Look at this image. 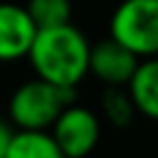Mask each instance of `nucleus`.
I'll list each match as a JSON object with an SVG mask.
<instances>
[{"label":"nucleus","instance_id":"obj_1","mask_svg":"<svg viewBox=\"0 0 158 158\" xmlns=\"http://www.w3.org/2000/svg\"><path fill=\"white\" fill-rule=\"evenodd\" d=\"M89 52L91 44L86 35L72 22H64L37 30L27 52V62L35 77L64 89H77L89 74Z\"/></svg>","mask_w":158,"mask_h":158},{"label":"nucleus","instance_id":"obj_2","mask_svg":"<svg viewBox=\"0 0 158 158\" xmlns=\"http://www.w3.org/2000/svg\"><path fill=\"white\" fill-rule=\"evenodd\" d=\"M72 101H74V89H64V86H57L47 79L35 77V79L22 81L10 94L7 118L15 128L49 131L54 118Z\"/></svg>","mask_w":158,"mask_h":158},{"label":"nucleus","instance_id":"obj_3","mask_svg":"<svg viewBox=\"0 0 158 158\" xmlns=\"http://www.w3.org/2000/svg\"><path fill=\"white\" fill-rule=\"evenodd\" d=\"M109 37L138 59L158 57V0H121L111 12Z\"/></svg>","mask_w":158,"mask_h":158},{"label":"nucleus","instance_id":"obj_4","mask_svg":"<svg viewBox=\"0 0 158 158\" xmlns=\"http://www.w3.org/2000/svg\"><path fill=\"white\" fill-rule=\"evenodd\" d=\"M49 133L54 136L57 146L67 158H86L94 153L101 138V118L79 104H67L62 114L49 126Z\"/></svg>","mask_w":158,"mask_h":158},{"label":"nucleus","instance_id":"obj_5","mask_svg":"<svg viewBox=\"0 0 158 158\" xmlns=\"http://www.w3.org/2000/svg\"><path fill=\"white\" fill-rule=\"evenodd\" d=\"M138 57L126 49L114 37L99 40L89 52V74H94L104 86H126L138 67Z\"/></svg>","mask_w":158,"mask_h":158},{"label":"nucleus","instance_id":"obj_6","mask_svg":"<svg viewBox=\"0 0 158 158\" xmlns=\"http://www.w3.org/2000/svg\"><path fill=\"white\" fill-rule=\"evenodd\" d=\"M35 35L37 25L25 5L0 2V62H17L27 57Z\"/></svg>","mask_w":158,"mask_h":158},{"label":"nucleus","instance_id":"obj_7","mask_svg":"<svg viewBox=\"0 0 158 158\" xmlns=\"http://www.w3.org/2000/svg\"><path fill=\"white\" fill-rule=\"evenodd\" d=\"M126 91L136 106V114L158 123V57H146L138 62Z\"/></svg>","mask_w":158,"mask_h":158},{"label":"nucleus","instance_id":"obj_8","mask_svg":"<svg viewBox=\"0 0 158 158\" xmlns=\"http://www.w3.org/2000/svg\"><path fill=\"white\" fill-rule=\"evenodd\" d=\"M5 158H67L49 131L15 128Z\"/></svg>","mask_w":158,"mask_h":158},{"label":"nucleus","instance_id":"obj_9","mask_svg":"<svg viewBox=\"0 0 158 158\" xmlns=\"http://www.w3.org/2000/svg\"><path fill=\"white\" fill-rule=\"evenodd\" d=\"M101 116L116 128L131 126V121L136 118V106H133L126 86H106L104 89V94H101Z\"/></svg>","mask_w":158,"mask_h":158},{"label":"nucleus","instance_id":"obj_10","mask_svg":"<svg viewBox=\"0 0 158 158\" xmlns=\"http://www.w3.org/2000/svg\"><path fill=\"white\" fill-rule=\"evenodd\" d=\"M27 12L37 30L42 27H57L64 22H72V2L69 0H27Z\"/></svg>","mask_w":158,"mask_h":158},{"label":"nucleus","instance_id":"obj_11","mask_svg":"<svg viewBox=\"0 0 158 158\" xmlns=\"http://www.w3.org/2000/svg\"><path fill=\"white\" fill-rule=\"evenodd\" d=\"M12 133H15L12 123H7V121L0 118V158H5V151H7V143H10Z\"/></svg>","mask_w":158,"mask_h":158}]
</instances>
